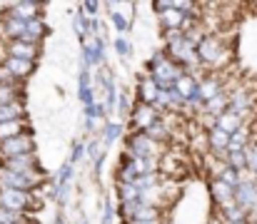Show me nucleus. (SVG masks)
<instances>
[{
  "mask_svg": "<svg viewBox=\"0 0 257 224\" xmlns=\"http://www.w3.org/2000/svg\"><path fill=\"white\" fill-rule=\"evenodd\" d=\"M25 97H28V85H0V105L25 102Z\"/></svg>",
  "mask_w": 257,
  "mask_h": 224,
  "instance_id": "obj_20",
  "label": "nucleus"
},
{
  "mask_svg": "<svg viewBox=\"0 0 257 224\" xmlns=\"http://www.w3.org/2000/svg\"><path fill=\"white\" fill-rule=\"evenodd\" d=\"M43 199L33 192H18V189H3L0 187V207L15 214H33L43 209Z\"/></svg>",
  "mask_w": 257,
  "mask_h": 224,
  "instance_id": "obj_3",
  "label": "nucleus"
},
{
  "mask_svg": "<svg viewBox=\"0 0 257 224\" xmlns=\"http://www.w3.org/2000/svg\"><path fill=\"white\" fill-rule=\"evenodd\" d=\"M242 125H247L245 122V117H240L237 112H232V110H225L222 115H217L215 117V127H220L222 132H227V135H235Z\"/></svg>",
  "mask_w": 257,
  "mask_h": 224,
  "instance_id": "obj_16",
  "label": "nucleus"
},
{
  "mask_svg": "<svg viewBox=\"0 0 257 224\" xmlns=\"http://www.w3.org/2000/svg\"><path fill=\"white\" fill-rule=\"evenodd\" d=\"M205 145H207V152H210L212 157H222L227 145H230V135L212 125L210 130H205Z\"/></svg>",
  "mask_w": 257,
  "mask_h": 224,
  "instance_id": "obj_13",
  "label": "nucleus"
},
{
  "mask_svg": "<svg viewBox=\"0 0 257 224\" xmlns=\"http://www.w3.org/2000/svg\"><path fill=\"white\" fill-rule=\"evenodd\" d=\"M70 28H73V33H75L78 40H83L87 35V18L80 13V8H75V10L70 13Z\"/></svg>",
  "mask_w": 257,
  "mask_h": 224,
  "instance_id": "obj_25",
  "label": "nucleus"
},
{
  "mask_svg": "<svg viewBox=\"0 0 257 224\" xmlns=\"http://www.w3.org/2000/svg\"><path fill=\"white\" fill-rule=\"evenodd\" d=\"M158 85L148 77V75H138V82H135V102H140V105H153L155 102V97H158Z\"/></svg>",
  "mask_w": 257,
  "mask_h": 224,
  "instance_id": "obj_14",
  "label": "nucleus"
},
{
  "mask_svg": "<svg viewBox=\"0 0 257 224\" xmlns=\"http://www.w3.org/2000/svg\"><path fill=\"white\" fill-rule=\"evenodd\" d=\"M25 132H33V122L30 120L0 122V142L3 140H10V137H18V135H25Z\"/></svg>",
  "mask_w": 257,
  "mask_h": 224,
  "instance_id": "obj_18",
  "label": "nucleus"
},
{
  "mask_svg": "<svg viewBox=\"0 0 257 224\" xmlns=\"http://www.w3.org/2000/svg\"><path fill=\"white\" fill-rule=\"evenodd\" d=\"M3 55L5 58H15V60H25V63H35L43 58V45L35 43H23V40H10L3 43Z\"/></svg>",
  "mask_w": 257,
  "mask_h": 224,
  "instance_id": "obj_7",
  "label": "nucleus"
},
{
  "mask_svg": "<svg viewBox=\"0 0 257 224\" xmlns=\"http://www.w3.org/2000/svg\"><path fill=\"white\" fill-rule=\"evenodd\" d=\"M160 120V112L153 107V105H140V102H135V107H133V112H130V117H127V122H125V130L127 132H145L150 125H155Z\"/></svg>",
  "mask_w": 257,
  "mask_h": 224,
  "instance_id": "obj_6",
  "label": "nucleus"
},
{
  "mask_svg": "<svg viewBox=\"0 0 257 224\" xmlns=\"http://www.w3.org/2000/svg\"><path fill=\"white\" fill-rule=\"evenodd\" d=\"M0 65L8 70V73L13 75L18 82H28L33 75H35V70H38V65L35 63H25V60H15V58H5L3 55V60H0Z\"/></svg>",
  "mask_w": 257,
  "mask_h": 224,
  "instance_id": "obj_12",
  "label": "nucleus"
},
{
  "mask_svg": "<svg viewBox=\"0 0 257 224\" xmlns=\"http://www.w3.org/2000/svg\"><path fill=\"white\" fill-rule=\"evenodd\" d=\"M172 8V0H158V3H150V10L155 13V15H160V13H165V10H170Z\"/></svg>",
  "mask_w": 257,
  "mask_h": 224,
  "instance_id": "obj_30",
  "label": "nucleus"
},
{
  "mask_svg": "<svg viewBox=\"0 0 257 224\" xmlns=\"http://www.w3.org/2000/svg\"><path fill=\"white\" fill-rule=\"evenodd\" d=\"M207 192H210V199H212L215 207H222V204L232 202V187H227V184L220 182V179H210Z\"/></svg>",
  "mask_w": 257,
  "mask_h": 224,
  "instance_id": "obj_17",
  "label": "nucleus"
},
{
  "mask_svg": "<svg viewBox=\"0 0 257 224\" xmlns=\"http://www.w3.org/2000/svg\"><path fill=\"white\" fill-rule=\"evenodd\" d=\"M83 159H85V140H75V142L70 145V152H68L65 162H70L73 167H78Z\"/></svg>",
  "mask_w": 257,
  "mask_h": 224,
  "instance_id": "obj_27",
  "label": "nucleus"
},
{
  "mask_svg": "<svg viewBox=\"0 0 257 224\" xmlns=\"http://www.w3.org/2000/svg\"><path fill=\"white\" fill-rule=\"evenodd\" d=\"M53 28L48 25L45 18H35V20H28L25 23V40L23 43H35V45H43L48 38H50Z\"/></svg>",
  "mask_w": 257,
  "mask_h": 224,
  "instance_id": "obj_11",
  "label": "nucleus"
},
{
  "mask_svg": "<svg viewBox=\"0 0 257 224\" xmlns=\"http://www.w3.org/2000/svg\"><path fill=\"white\" fill-rule=\"evenodd\" d=\"M122 152L130 154V157H150V159H158L165 147L158 145L155 140H150L145 132H125L122 137Z\"/></svg>",
  "mask_w": 257,
  "mask_h": 224,
  "instance_id": "obj_4",
  "label": "nucleus"
},
{
  "mask_svg": "<svg viewBox=\"0 0 257 224\" xmlns=\"http://www.w3.org/2000/svg\"><path fill=\"white\" fill-rule=\"evenodd\" d=\"M28 217L30 214H15V212H8V209L0 207V224H18L23 219H28Z\"/></svg>",
  "mask_w": 257,
  "mask_h": 224,
  "instance_id": "obj_29",
  "label": "nucleus"
},
{
  "mask_svg": "<svg viewBox=\"0 0 257 224\" xmlns=\"http://www.w3.org/2000/svg\"><path fill=\"white\" fill-rule=\"evenodd\" d=\"M0 167L8 169V172H18V174H25V172H48L40 162L38 154H20V157H8V159H0Z\"/></svg>",
  "mask_w": 257,
  "mask_h": 224,
  "instance_id": "obj_10",
  "label": "nucleus"
},
{
  "mask_svg": "<svg viewBox=\"0 0 257 224\" xmlns=\"http://www.w3.org/2000/svg\"><path fill=\"white\" fill-rule=\"evenodd\" d=\"M105 149H102V145H100V140L97 137H87L85 140V159H97L100 154H102Z\"/></svg>",
  "mask_w": 257,
  "mask_h": 224,
  "instance_id": "obj_28",
  "label": "nucleus"
},
{
  "mask_svg": "<svg viewBox=\"0 0 257 224\" xmlns=\"http://www.w3.org/2000/svg\"><path fill=\"white\" fill-rule=\"evenodd\" d=\"M53 182H55V187H68V184H73V182H75V167H73L70 162H63V164L58 167V172L53 174Z\"/></svg>",
  "mask_w": 257,
  "mask_h": 224,
  "instance_id": "obj_24",
  "label": "nucleus"
},
{
  "mask_svg": "<svg viewBox=\"0 0 257 224\" xmlns=\"http://www.w3.org/2000/svg\"><path fill=\"white\" fill-rule=\"evenodd\" d=\"M45 10H48V5H45V3L18 0V3H8L5 15H10V18H18V20L28 23V20H35V18H45Z\"/></svg>",
  "mask_w": 257,
  "mask_h": 224,
  "instance_id": "obj_9",
  "label": "nucleus"
},
{
  "mask_svg": "<svg viewBox=\"0 0 257 224\" xmlns=\"http://www.w3.org/2000/svg\"><path fill=\"white\" fill-rule=\"evenodd\" d=\"M133 107H135V100H133V95H130V90H122V92H117V102H115V117L112 120H117V122H127V117H130V112H133Z\"/></svg>",
  "mask_w": 257,
  "mask_h": 224,
  "instance_id": "obj_19",
  "label": "nucleus"
},
{
  "mask_svg": "<svg viewBox=\"0 0 257 224\" xmlns=\"http://www.w3.org/2000/svg\"><path fill=\"white\" fill-rule=\"evenodd\" d=\"M145 75L158 85V90H172L175 80L182 75V70L158 48V50L148 58V63H145Z\"/></svg>",
  "mask_w": 257,
  "mask_h": 224,
  "instance_id": "obj_2",
  "label": "nucleus"
},
{
  "mask_svg": "<svg viewBox=\"0 0 257 224\" xmlns=\"http://www.w3.org/2000/svg\"><path fill=\"white\" fill-rule=\"evenodd\" d=\"M112 53H115V58H120L122 63H127V60L133 58V53H135L133 40H130L127 35H117V38H112Z\"/></svg>",
  "mask_w": 257,
  "mask_h": 224,
  "instance_id": "obj_23",
  "label": "nucleus"
},
{
  "mask_svg": "<svg viewBox=\"0 0 257 224\" xmlns=\"http://www.w3.org/2000/svg\"><path fill=\"white\" fill-rule=\"evenodd\" d=\"M125 125L122 122H117V120H107L105 125H102V130H100V135H97V140H100V145H102V149L107 152V149L112 147L117 140H122L125 137Z\"/></svg>",
  "mask_w": 257,
  "mask_h": 224,
  "instance_id": "obj_15",
  "label": "nucleus"
},
{
  "mask_svg": "<svg viewBox=\"0 0 257 224\" xmlns=\"http://www.w3.org/2000/svg\"><path fill=\"white\" fill-rule=\"evenodd\" d=\"M197 60H200V70L202 73H225L232 63V48L227 43V38L217 30V33H207L202 38V43L195 48Z\"/></svg>",
  "mask_w": 257,
  "mask_h": 224,
  "instance_id": "obj_1",
  "label": "nucleus"
},
{
  "mask_svg": "<svg viewBox=\"0 0 257 224\" xmlns=\"http://www.w3.org/2000/svg\"><path fill=\"white\" fill-rule=\"evenodd\" d=\"M20 154H38V142H35V132H25L10 140L0 142V159L8 157H20Z\"/></svg>",
  "mask_w": 257,
  "mask_h": 224,
  "instance_id": "obj_5",
  "label": "nucleus"
},
{
  "mask_svg": "<svg viewBox=\"0 0 257 224\" xmlns=\"http://www.w3.org/2000/svg\"><path fill=\"white\" fill-rule=\"evenodd\" d=\"M232 202L240 209H245V212H250L255 207L257 204V177H250L247 172H242L240 184L232 189Z\"/></svg>",
  "mask_w": 257,
  "mask_h": 224,
  "instance_id": "obj_8",
  "label": "nucleus"
},
{
  "mask_svg": "<svg viewBox=\"0 0 257 224\" xmlns=\"http://www.w3.org/2000/svg\"><path fill=\"white\" fill-rule=\"evenodd\" d=\"M13 120H30L28 117V102L0 105V122H13Z\"/></svg>",
  "mask_w": 257,
  "mask_h": 224,
  "instance_id": "obj_21",
  "label": "nucleus"
},
{
  "mask_svg": "<svg viewBox=\"0 0 257 224\" xmlns=\"http://www.w3.org/2000/svg\"><path fill=\"white\" fill-rule=\"evenodd\" d=\"M100 224H117V209L112 204V197L105 194L102 197V214H100Z\"/></svg>",
  "mask_w": 257,
  "mask_h": 224,
  "instance_id": "obj_26",
  "label": "nucleus"
},
{
  "mask_svg": "<svg viewBox=\"0 0 257 224\" xmlns=\"http://www.w3.org/2000/svg\"><path fill=\"white\" fill-rule=\"evenodd\" d=\"M158 23H160V30H180L182 23H185V15L180 10H175V5H172L170 10H165V13L158 15Z\"/></svg>",
  "mask_w": 257,
  "mask_h": 224,
  "instance_id": "obj_22",
  "label": "nucleus"
},
{
  "mask_svg": "<svg viewBox=\"0 0 257 224\" xmlns=\"http://www.w3.org/2000/svg\"><path fill=\"white\" fill-rule=\"evenodd\" d=\"M125 224H163V222H125Z\"/></svg>",
  "mask_w": 257,
  "mask_h": 224,
  "instance_id": "obj_31",
  "label": "nucleus"
}]
</instances>
